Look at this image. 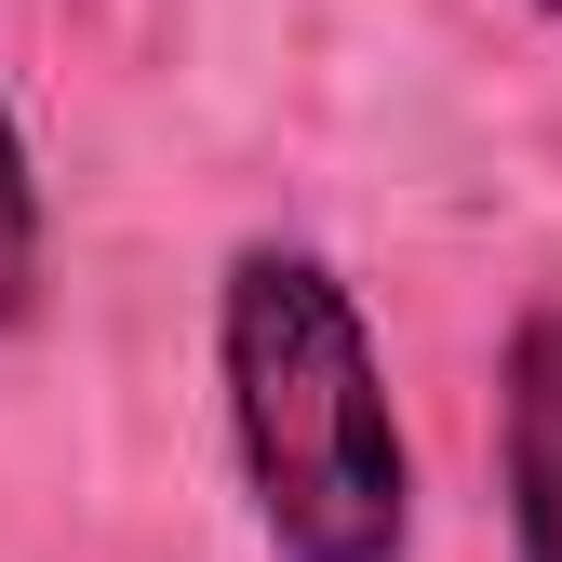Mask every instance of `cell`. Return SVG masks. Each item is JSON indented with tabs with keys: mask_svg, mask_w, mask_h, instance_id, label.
<instances>
[{
	"mask_svg": "<svg viewBox=\"0 0 562 562\" xmlns=\"http://www.w3.org/2000/svg\"><path fill=\"white\" fill-rule=\"evenodd\" d=\"M215 389L268 562H415V442L335 255L241 241L215 268Z\"/></svg>",
	"mask_w": 562,
	"mask_h": 562,
	"instance_id": "6da1fadb",
	"label": "cell"
},
{
	"mask_svg": "<svg viewBox=\"0 0 562 562\" xmlns=\"http://www.w3.org/2000/svg\"><path fill=\"white\" fill-rule=\"evenodd\" d=\"M496 496H509V549L562 562V295L522 308L496 348Z\"/></svg>",
	"mask_w": 562,
	"mask_h": 562,
	"instance_id": "7a4b0ae2",
	"label": "cell"
},
{
	"mask_svg": "<svg viewBox=\"0 0 562 562\" xmlns=\"http://www.w3.org/2000/svg\"><path fill=\"white\" fill-rule=\"evenodd\" d=\"M41 268H54V228H41V175H27V121L0 94V335L41 322Z\"/></svg>",
	"mask_w": 562,
	"mask_h": 562,
	"instance_id": "3957f363",
	"label": "cell"
},
{
	"mask_svg": "<svg viewBox=\"0 0 562 562\" xmlns=\"http://www.w3.org/2000/svg\"><path fill=\"white\" fill-rule=\"evenodd\" d=\"M522 14H562V0H522Z\"/></svg>",
	"mask_w": 562,
	"mask_h": 562,
	"instance_id": "277c9868",
	"label": "cell"
}]
</instances>
